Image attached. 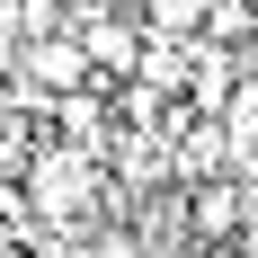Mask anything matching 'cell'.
Returning a JSON list of instances; mask_svg holds the SVG:
<instances>
[{
    "label": "cell",
    "instance_id": "6da1fadb",
    "mask_svg": "<svg viewBox=\"0 0 258 258\" xmlns=\"http://www.w3.org/2000/svg\"><path fill=\"white\" fill-rule=\"evenodd\" d=\"M89 53H80L72 27H45V36H18V62H9V98L45 107V98H72V89H89Z\"/></svg>",
    "mask_w": 258,
    "mask_h": 258
},
{
    "label": "cell",
    "instance_id": "7a4b0ae2",
    "mask_svg": "<svg viewBox=\"0 0 258 258\" xmlns=\"http://www.w3.org/2000/svg\"><path fill=\"white\" fill-rule=\"evenodd\" d=\"M240 232H249V223H240V178L232 169H223V178H187V240H196V249H240Z\"/></svg>",
    "mask_w": 258,
    "mask_h": 258
},
{
    "label": "cell",
    "instance_id": "3957f363",
    "mask_svg": "<svg viewBox=\"0 0 258 258\" xmlns=\"http://www.w3.org/2000/svg\"><path fill=\"white\" fill-rule=\"evenodd\" d=\"M143 36H205V0H134Z\"/></svg>",
    "mask_w": 258,
    "mask_h": 258
},
{
    "label": "cell",
    "instance_id": "277c9868",
    "mask_svg": "<svg viewBox=\"0 0 258 258\" xmlns=\"http://www.w3.org/2000/svg\"><path fill=\"white\" fill-rule=\"evenodd\" d=\"M214 258H258V249H214Z\"/></svg>",
    "mask_w": 258,
    "mask_h": 258
}]
</instances>
